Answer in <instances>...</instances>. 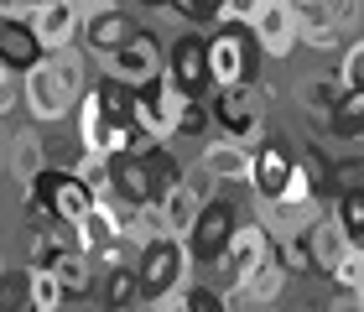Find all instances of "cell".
<instances>
[{
  "label": "cell",
  "mask_w": 364,
  "mask_h": 312,
  "mask_svg": "<svg viewBox=\"0 0 364 312\" xmlns=\"http://www.w3.org/2000/svg\"><path fill=\"white\" fill-rule=\"evenodd\" d=\"M182 104H188V99H182V94L167 84V73H161V78H151V84H141V89H136L130 125H136L146 141H161V146H167V141H172V130H177Z\"/></svg>",
  "instance_id": "5"
},
{
  "label": "cell",
  "mask_w": 364,
  "mask_h": 312,
  "mask_svg": "<svg viewBox=\"0 0 364 312\" xmlns=\"http://www.w3.org/2000/svg\"><path fill=\"white\" fill-rule=\"evenodd\" d=\"M203 130H208V109H198V104L188 99V104H182V114H177L172 141H177V136H203Z\"/></svg>",
  "instance_id": "37"
},
{
  "label": "cell",
  "mask_w": 364,
  "mask_h": 312,
  "mask_svg": "<svg viewBox=\"0 0 364 312\" xmlns=\"http://www.w3.org/2000/svg\"><path fill=\"white\" fill-rule=\"evenodd\" d=\"M250 156H255V161H250V188H255V198H260V203H276L281 193H287V177H291L296 161L281 151L276 141H255Z\"/></svg>",
  "instance_id": "12"
},
{
  "label": "cell",
  "mask_w": 364,
  "mask_h": 312,
  "mask_svg": "<svg viewBox=\"0 0 364 312\" xmlns=\"http://www.w3.org/2000/svg\"><path fill=\"white\" fill-rule=\"evenodd\" d=\"M250 146H235V141H224V136H213L203 146V161H198V172H208L213 183H224V188H245L250 183Z\"/></svg>",
  "instance_id": "14"
},
{
  "label": "cell",
  "mask_w": 364,
  "mask_h": 312,
  "mask_svg": "<svg viewBox=\"0 0 364 312\" xmlns=\"http://www.w3.org/2000/svg\"><path fill=\"white\" fill-rule=\"evenodd\" d=\"M42 0H0V21H26Z\"/></svg>",
  "instance_id": "40"
},
{
  "label": "cell",
  "mask_w": 364,
  "mask_h": 312,
  "mask_svg": "<svg viewBox=\"0 0 364 312\" xmlns=\"http://www.w3.org/2000/svg\"><path fill=\"white\" fill-rule=\"evenodd\" d=\"M42 172H47V141L37 136V130H16V141H11V177L21 188H31Z\"/></svg>",
  "instance_id": "21"
},
{
  "label": "cell",
  "mask_w": 364,
  "mask_h": 312,
  "mask_svg": "<svg viewBox=\"0 0 364 312\" xmlns=\"http://www.w3.org/2000/svg\"><path fill=\"white\" fill-rule=\"evenodd\" d=\"M146 6H172V0H146Z\"/></svg>",
  "instance_id": "42"
},
{
  "label": "cell",
  "mask_w": 364,
  "mask_h": 312,
  "mask_svg": "<svg viewBox=\"0 0 364 312\" xmlns=\"http://www.w3.org/2000/svg\"><path fill=\"white\" fill-rule=\"evenodd\" d=\"M177 286H188V250L182 240H151L136 250V291L146 307H156L161 297H172Z\"/></svg>",
  "instance_id": "2"
},
{
  "label": "cell",
  "mask_w": 364,
  "mask_h": 312,
  "mask_svg": "<svg viewBox=\"0 0 364 312\" xmlns=\"http://www.w3.org/2000/svg\"><path fill=\"white\" fill-rule=\"evenodd\" d=\"M53 68H58V78H63V89L73 94H84L89 89V53L84 47H68V53H53Z\"/></svg>",
  "instance_id": "28"
},
{
  "label": "cell",
  "mask_w": 364,
  "mask_h": 312,
  "mask_svg": "<svg viewBox=\"0 0 364 312\" xmlns=\"http://www.w3.org/2000/svg\"><path fill=\"white\" fill-rule=\"evenodd\" d=\"M287 281H291V271L281 266L276 255H266L250 276H245L240 291H224V302H229V307H235V302H245V307H276L281 291H287Z\"/></svg>",
  "instance_id": "13"
},
{
  "label": "cell",
  "mask_w": 364,
  "mask_h": 312,
  "mask_svg": "<svg viewBox=\"0 0 364 312\" xmlns=\"http://www.w3.org/2000/svg\"><path fill=\"white\" fill-rule=\"evenodd\" d=\"M359 11H364V0H323V16H328L338 31L349 26V21H359Z\"/></svg>",
  "instance_id": "38"
},
{
  "label": "cell",
  "mask_w": 364,
  "mask_h": 312,
  "mask_svg": "<svg viewBox=\"0 0 364 312\" xmlns=\"http://www.w3.org/2000/svg\"><path fill=\"white\" fill-rule=\"evenodd\" d=\"M136 302H141V291H136V266L109 271V281H105V312H130Z\"/></svg>",
  "instance_id": "30"
},
{
  "label": "cell",
  "mask_w": 364,
  "mask_h": 312,
  "mask_svg": "<svg viewBox=\"0 0 364 312\" xmlns=\"http://www.w3.org/2000/svg\"><path fill=\"white\" fill-rule=\"evenodd\" d=\"M198 208H203V203L193 198V188H188V183H177V188L167 193V198H161V219H167V240H182V235H188V229H193V219H198Z\"/></svg>",
  "instance_id": "24"
},
{
  "label": "cell",
  "mask_w": 364,
  "mask_h": 312,
  "mask_svg": "<svg viewBox=\"0 0 364 312\" xmlns=\"http://www.w3.org/2000/svg\"><path fill=\"white\" fill-rule=\"evenodd\" d=\"M328 130L338 136H359L364 130V89H343L333 99V114H328Z\"/></svg>",
  "instance_id": "27"
},
{
  "label": "cell",
  "mask_w": 364,
  "mask_h": 312,
  "mask_svg": "<svg viewBox=\"0 0 364 312\" xmlns=\"http://www.w3.org/2000/svg\"><path fill=\"white\" fill-rule=\"evenodd\" d=\"M120 235H125V208L120 203H94L84 219L73 224V244L84 255H99L109 240H120Z\"/></svg>",
  "instance_id": "15"
},
{
  "label": "cell",
  "mask_w": 364,
  "mask_h": 312,
  "mask_svg": "<svg viewBox=\"0 0 364 312\" xmlns=\"http://www.w3.org/2000/svg\"><path fill=\"white\" fill-rule=\"evenodd\" d=\"M338 89H364V37L343 47V63H338Z\"/></svg>",
  "instance_id": "32"
},
{
  "label": "cell",
  "mask_w": 364,
  "mask_h": 312,
  "mask_svg": "<svg viewBox=\"0 0 364 312\" xmlns=\"http://www.w3.org/2000/svg\"><path fill=\"white\" fill-rule=\"evenodd\" d=\"M21 104H26V114L37 125H53V120H68L73 114V94L63 89V78H58V68H53V58H42L31 73H21Z\"/></svg>",
  "instance_id": "6"
},
{
  "label": "cell",
  "mask_w": 364,
  "mask_h": 312,
  "mask_svg": "<svg viewBox=\"0 0 364 312\" xmlns=\"http://www.w3.org/2000/svg\"><path fill=\"white\" fill-rule=\"evenodd\" d=\"M328 276H333V286H338V291H359V286H364V255H354V250H349V255H343Z\"/></svg>",
  "instance_id": "34"
},
{
  "label": "cell",
  "mask_w": 364,
  "mask_h": 312,
  "mask_svg": "<svg viewBox=\"0 0 364 312\" xmlns=\"http://www.w3.org/2000/svg\"><path fill=\"white\" fill-rule=\"evenodd\" d=\"M208 120L219 125L224 141L235 146H255L260 130H266V94L255 84H229V89H213V109Z\"/></svg>",
  "instance_id": "1"
},
{
  "label": "cell",
  "mask_w": 364,
  "mask_h": 312,
  "mask_svg": "<svg viewBox=\"0 0 364 312\" xmlns=\"http://www.w3.org/2000/svg\"><path fill=\"white\" fill-rule=\"evenodd\" d=\"M318 198L312 203H260V229H266V240L276 244V240H287V235H307L312 224H318Z\"/></svg>",
  "instance_id": "18"
},
{
  "label": "cell",
  "mask_w": 364,
  "mask_h": 312,
  "mask_svg": "<svg viewBox=\"0 0 364 312\" xmlns=\"http://www.w3.org/2000/svg\"><path fill=\"white\" fill-rule=\"evenodd\" d=\"M0 276H6V255H0Z\"/></svg>",
  "instance_id": "43"
},
{
  "label": "cell",
  "mask_w": 364,
  "mask_h": 312,
  "mask_svg": "<svg viewBox=\"0 0 364 312\" xmlns=\"http://www.w3.org/2000/svg\"><path fill=\"white\" fill-rule=\"evenodd\" d=\"M11 109H21V78L16 73L0 78V114H11Z\"/></svg>",
  "instance_id": "39"
},
{
  "label": "cell",
  "mask_w": 364,
  "mask_h": 312,
  "mask_svg": "<svg viewBox=\"0 0 364 312\" xmlns=\"http://www.w3.org/2000/svg\"><path fill=\"white\" fill-rule=\"evenodd\" d=\"M250 37L240 26H219L208 37V78L213 89H229V84H250Z\"/></svg>",
  "instance_id": "8"
},
{
  "label": "cell",
  "mask_w": 364,
  "mask_h": 312,
  "mask_svg": "<svg viewBox=\"0 0 364 312\" xmlns=\"http://www.w3.org/2000/svg\"><path fill=\"white\" fill-rule=\"evenodd\" d=\"M182 312H229V302H224V291L188 281V307H182Z\"/></svg>",
  "instance_id": "35"
},
{
  "label": "cell",
  "mask_w": 364,
  "mask_h": 312,
  "mask_svg": "<svg viewBox=\"0 0 364 312\" xmlns=\"http://www.w3.org/2000/svg\"><path fill=\"white\" fill-rule=\"evenodd\" d=\"M141 31V21H130V16L114 6V11H99V16H89L84 21V31H78V42H84V53L94 58V63H109L120 47L130 42Z\"/></svg>",
  "instance_id": "11"
},
{
  "label": "cell",
  "mask_w": 364,
  "mask_h": 312,
  "mask_svg": "<svg viewBox=\"0 0 364 312\" xmlns=\"http://www.w3.org/2000/svg\"><path fill=\"white\" fill-rule=\"evenodd\" d=\"M47 53L37 47V37H31L26 21H0V63H6V73H31Z\"/></svg>",
  "instance_id": "19"
},
{
  "label": "cell",
  "mask_w": 364,
  "mask_h": 312,
  "mask_svg": "<svg viewBox=\"0 0 364 312\" xmlns=\"http://www.w3.org/2000/svg\"><path fill=\"white\" fill-rule=\"evenodd\" d=\"M296 11V42L307 47H333L338 42V26L323 16V6H291Z\"/></svg>",
  "instance_id": "25"
},
{
  "label": "cell",
  "mask_w": 364,
  "mask_h": 312,
  "mask_svg": "<svg viewBox=\"0 0 364 312\" xmlns=\"http://www.w3.org/2000/svg\"><path fill=\"white\" fill-rule=\"evenodd\" d=\"M109 193H114V203L125 213L151 203V167H146L141 156H114L109 161Z\"/></svg>",
  "instance_id": "17"
},
{
  "label": "cell",
  "mask_w": 364,
  "mask_h": 312,
  "mask_svg": "<svg viewBox=\"0 0 364 312\" xmlns=\"http://www.w3.org/2000/svg\"><path fill=\"white\" fill-rule=\"evenodd\" d=\"M53 276L63 286V302H68V297H89V291H94V260L84 250H63L53 260Z\"/></svg>",
  "instance_id": "22"
},
{
  "label": "cell",
  "mask_w": 364,
  "mask_h": 312,
  "mask_svg": "<svg viewBox=\"0 0 364 312\" xmlns=\"http://www.w3.org/2000/svg\"><path fill=\"white\" fill-rule=\"evenodd\" d=\"M266 255H271V240H266V229H260V224H240L235 235H229L224 255H219V271H224L229 291H240V286H245V276H250V271H255Z\"/></svg>",
  "instance_id": "10"
},
{
  "label": "cell",
  "mask_w": 364,
  "mask_h": 312,
  "mask_svg": "<svg viewBox=\"0 0 364 312\" xmlns=\"http://www.w3.org/2000/svg\"><path fill=\"white\" fill-rule=\"evenodd\" d=\"M172 11L182 16V21H193V26L219 21V0H172Z\"/></svg>",
  "instance_id": "36"
},
{
  "label": "cell",
  "mask_w": 364,
  "mask_h": 312,
  "mask_svg": "<svg viewBox=\"0 0 364 312\" xmlns=\"http://www.w3.org/2000/svg\"><path fill=\"white\" fill-rule=\"evenodd\" d=\"M333 219H338V229L349 235V244L364 235V188H343L338 198H333Z\"/></svg>",
  "instance_id": "29"
},
{
  "label": "cell",
  "mask_w": 364,
  "mask_h": 312,
  "mask_svg": "<svg viewBox=\"0 0 364 312\" xmlns=\"http://www.w3.org/2000/svg\"><path fill=\"white\" fill-rule=\"evenodd\" d=\"M130 312H136V307H130Z\"/></svg>",
  "instance_id": "46"
},
{
  "label": "cell",
  "mask_w": 364,
  "mask_h": 312,
  "mask_svg": "<svg viewBox=\"0 0 364 312\" xmlns=\"http://www.w3.org/2000/svg\"><path fill=\"white\" fill-rule=\"evenodd\" d=\"M0 78H6V63H0Z\"/></svg>",
  "instance_id": "44"
},
{
  "label": "cell",
  "mask_w": 364,
  "mask_h": 312,
  "mask_svg": "<svg viewBox=\"0 0 364 312\" xmlns=\"http://www.w3.org/2000/svg\"><path fill=\"white\" fill-rule=\"evenodd\" d=\"M359 141H364V130H359Z\"/></svg>",
  "instance_id": "45"
},
{
  "label": "cell",
  "mask_w": 364,
  "mask_h": 312,
  "mask_svg": "<svg viewBox=\"0 0 364 312\" xmlns=\"http://www.w3.org/2000/svg\"><path fill=\"white\" fill-rule=\"evenodd\" d=\"M105 99H99V89H84L73 104V130H78V146L84 151H99V136H105Z\"/></svg>",
  "instance_id": "23"
},
{
  "label": "cell",
  "mask_w": 364,
  "mask_h": 312,
  "mask_svg": "<svg viewBox=\"0 0 364 312\" xmlns=\"http://www.w3.org/2000/svg\"><path fill=\"white\" fill-rule=\"evenodd\" d=\"M271 0H219V26H240V31H250L260 21V11H266Z\"/></svg>",
  "instance_id": "31"
},
{
  "label": "cell",
  "mask_w": 364,
  "mask_h": 312,
  "mask_svg": "<svg viewBox=\"0 0 364 312\" xmlns=\"http://www.w3.org/2000/svg\"><path fill=\"white\" fill-rule=\"evenodd\" d=\"M255 31V42H260V53H266V58H287L291 53V47H296V11L287 6V0H271V6L266 11H260V21L250 26Z\"/></svg>",
  "instance_id": "16"
},
{
  "label": "cell",
  "mask_w": 364,
  "mask_h": 312,
  "mask_svg": "<svg viewBox=\"0 0 364 312\" xmlns=\"http://www.w3.org/2000/svg\"><path fill=\"white\" fill-rule=\"evenodd\" d=\"M26 312H63V286L53 271H26Z\"/></svg>",
  "instance_id": "26"
},
{
  "label": "cell",
  "mask_w": 364,
  "mask_h": 312,
  "mask_svg": "<svg viewBox=\"0 0 364 312\" xmlns=\"http://www.w3.org/2000/svg\"><path fill=\"white\" fill-rule=\"evenodd\" d=\"M338 78L333 84H302V99H307V114H318V120L328 125V114H333V99H338Z\"/></svg>",
  "instance_id": "33"
},
{
  "label": "cell",
  "mask_w": 364,
  "mask_h": 312,
  "mask_svg": "<svg viewBox=\"0 0 364 312\" xmlns=\"http://www.w3.org/2000/svg\"><path fill=\"white\" fill-rule=\"evenodd\" d=\"M26 26H31V37H37V47H42L47 58L78 47V31H84V21L73 16L68 0H42V6L26 16Z\"/></svg>",
  "instance_id": "9"
},
{
  "label": "cell",
  "mask_w": 364,
  "mask_h": 312,
  "mask_svg": "<svg viewBox=\"0 0 364 312\" xmlns=\"http://www.w3.org/2000/svg\"><path fill=\"white\" fill-rule=\"evenodd\" d=\"M105 68V78H114V84H125V89H141V84H151V78L167 73V47H161L156 31H136L120 53H114L109 63H99Z\"/></svg>",
  "instance_id": "4"
},
{
  "label": "cell",
  "mask_w": 364,
  "mask_h": 312,
  "mask_svg": "<svg viewBox=\"0 0 364 312\" xmlns=\"http://www.w3.org/2000/svg\"><path fill=\"white\" fill-rule=\"evenodd\" d=\"M235 229H240V224H235V203H229V198H208L203 208H198L193 229L182 235L188 266H219V255H224V244H229Z\"/></svg>",
  "instance_id": "3"
},
{
  "label": "cell",
  "mask_w": 364,
  "mask_h": 312,
  "mask_svg": "<svg viewBox=\"0 0 364 312\" xmlns=\"http://www.w3.org/2000/svg\"><path fill=\"white\" fill-rule=\"evenodd\" d=\"M167 84L182 94V99H203V89L213 84L208 78V37L198 31H182V37L167 47Z\"/></svg>",
  "instance_id": "7"
},
{
  "label": "cell",
  "mask_w": 364,
  "mask_h": 312,
  "mask_svg": "<svg viewBox=\"0 0 364 312\" xmlns=\"http://www.w3.org/2000/svg\"><path fill=\"white\" fill-rule=\"evenodd\" d=\"M328 312H364V307H359V297H349V291H338V297H333V307H328Z\"/></svg>",
  "instance_id": "41"
},
{
  "label": "cell",
  "mask_w": 364,
  "mask_h": 312,
  "mask_svg": "<svg viewBox=\"0 0 364 312\" xmlns=\"http://www.w3.org/2000/svg\"><path fill=\"white\" fill-rule=\"evenodd\" d=\"M307 244H312V260H318V271H323V276L333 271L343 255H349V235L338 229L333 208H323V213H318V224L307 229Z\"/></svg>",
  "instance_id": "20"
}]
</instances>
